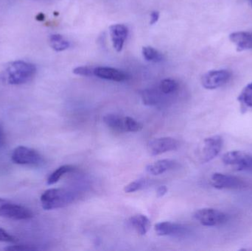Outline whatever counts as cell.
<instances>
[{
    "mask_svg": "<svg viewBox=\"0 0 252 251\" xmlns=\"http://www.w3.org/2000/svg\"><path fill=\"white\" fill-rule=\"evenodd\" d=\"M178 83L175 80L173 79H164L160 83L159 88L160 91L163 94H170L178 89Z\"/></svg>",
    "mask_w": 252,
    "mask_h": 251,
    "instance_id": "obj_21",
    "label": "cell"
},
{
    "mask_svg": "<svg viewBox=\"0 0 252 251\" xmlns=\"http://www.w3.org/2000/svg\"><path fill=\"white\" fill-rule=\"evenodd\" d=\"M167 191H168V189L166 186H160L157 190V197H163L164 195L167 194Z\"/></svg>",
    "mask_w": 252,
    "mask_h": 251,
    "instance_id": "obj_29",
    "label": "cell"
},
{
    "mask_svg": "<svg viewBox=\"0 0 252 251\" xmlns=\"http://www.w3.org/2000/svg\"><path fill=\"white\" fill-rule=\"evenodd\" d=\"M223 163L236 171L252 172V155L240 150L225 153L222 157Z\"/></svg>",
    "mask_w": 252,
    "mask_h": 251,
    "instance_id": "obj_4",
    "label": "cell"
},
{
    "mask_svg": "<svg viewBox=\"0 0 252 251\" xmlns=\"http://www.w3.org/2000/svg\"><path fill=\"white\" fill-rule=\"evenodd\" d=\"M75 200V195L65 189L53 188L41 195L40 201L44 210H53L66 207Z\"/></svg>",
    "mask_w": 252,
    "mask_h": 251,
    "instance_id": "obj_2",
    "label": "cell"
},
{
    "mask_svg": "<svg viewBox=\"0 0 252 251\" xmlns=\"http://www.w3.org/2000/svg\"><path fill=\"white\" fill-rule=\"evenodd\" d=\"M222 147L223 139L220 136H213L205 139L200 153L201 162L202 163H207L213 160L220 153Z\"/></svg>",
    "mask_w": 252,
    "mask_h": 251,
    "instance_id": "obj_9",
    "label": "cell"
},
{
    "mask_svg": "<svg viewBox=\"0 0 252 251\" xmlns=\"http://www.w3.org/2000/svg\"><path fill=\"white\" fill-rule=\"evenodd\" d=\"M37 19L38 20L42 21L44 19V14H42V13H39V14L37 16Z\"/></svg>",
    "mask_w": 252,
    "mask_h": 251,
    "instance_id": "obj_31",
    "label": "cell"
},
{
    "mask_svg": "<svg viewBox=\"0 0 252 251\" xmlns=\"http://www.w3.org/2000/svg\"><path fill=\"white\" fill-rule=\"evenodd\" d=\"M249 1H250V5H251L252 7V0H249Z\"/></svg>",
    "mask_w": 252,
    "mask_h": 251,
    "instance_id": "obj_32",
    "label": "cell"
},
{
    "mask_svg": "<svg viewBox=\"0 0 252 251\" xmlns=\"http://www.w3.org/2000/svg\"><path fill=\"white\" fill-rule=\"evenodd\" d=\"M155 231L158 236H181L188 232V228L181 224L161 222L155 225Z\"/></svg>",
    "mask_w": 252,
    "mask_h": 251,
    "instance_id": "obj_12",
    "label": "cell"
},
{
    "mask_svg": "<svg viewBox=\"0 0 252 251\" xmlns=\"http://www.w3.org/2000/svg\"><path fill=\"white\" fill-rule=\"evenodd\" d=\"M230 78V72L226 69L212 70L203 75L201 84L207 89H216L224 85Z\"/></svg>",
    "mask_w": 252,
    "mask_h": 251,
    "instance_id": "obj_7",
    "label": "cell"
},
{
    "mask_svg": "<svg viewBox=\"0 0 252 251\" xmlns=\"http://www.w3.org/2000/svg\"><path fill=\"white\" fill-rule=\"evenodd\" d=\"M176 162L170 159H162L157 161L152 165H148L146 167L147 172L154 175H161L170 169L176 167Z\"/></svg>",
    "mask_w": 252,
    "mask_h": 251,
    "instance_id": "obj_15",
    "label": "cell"
},
{
    "mask_svg": "<svg viewBox=\"0 0 252 251\" xmlns=\"http://www.w3.org/2000/svg\"><path fill=\"white\" fill-rule=\"evenodd\" d=\"M94 76L101 79L115 81V82H124L127 81L129 78L127 74L123 71L114 69V68L104 67V66L94 68Z\"/></svg>",
    "mask_w": 252,
    "mask_h": 251,
    "instance_id": "obj_11",
    "label": "cell"
},
{
    "mask_svg": "<svg viewBox=\"0 0 252 251\" xmlns=\"http://www.w3.org/2000/svg\"><path fill=\"white\" fill-rule=\"evenodd\" d=\"M0 242L1 243H16L18 240L14 237L9 234L7 231L0 228Z\"/></svg>",
    "mask_w": 252,
    "mask_h": 251,
    "instance_id": "obj_27",
    "label": "cell"
},
{
    "mask_svg": "<svg viewBox=\"0 0 252 251\" xmlns=\"http://www.w3.org/2000/svg\"><path fill=\"white\" fill-rule=\"evenodd\" d=\"M211 184L218 190H241L247 186L241 178L220 172L212 175Z\"/></svg>",
    "mask_w": 252,
    "mask_h": 251,
    "instance_id": "obj_8",
    "label": "cell"
},
{
    "mask_svg": "<svg viewBox=\"0 0 252 251\" xmlns=\"http://www.w3.org/2000/svg\"><path fill=\"white\" fill-rule=\"evenodd\" d=\"M11 159L15 164L20 165H36L42 162L39 153L25 146H19L13 150Z\"/></svg>",
    "mask_w": 252,
    "mask_h": 251,
    "instance_id": "obj_6",
    "label": "cell"
},
{
    "mask_svg": "<svg viewBox=\"0 0 252 251\" xmlns=\"http://www.w3.org/2000/svg\"><path fill=\"white\" fill-rule=\"evenodd\" d=\"M148 186V181L145 179H139L133 181L127 184L124 188V191L126 193H134V192L139 191L142 190Z\"/></svg>",
    "mask_w": 252,
    "mask_h": 251,
    "instance_id": "obj_24",
    "label": "cell"
},
{
    "mask_svg": "<svg viewBox=\"0 0 252 251\" xmlns=\"http://www.w3.org/2000/svg\"><path fill=\"white\" fill-rule=\"evenodd\" d=\"M238 100L247 107H252V83L243 89L238 97Z\"/></svg>",
    "mask_w": 252,
    "mask_h": 251,
    "instance_id": "obj_23",
    "label": "cell"
},
{
    "mask_svg": "<svg viewBox=\"0 0 252 251\" xmlns=\"http://www.w3.org/2000/svg\"><path fill=\"white\" fill-rule=\"evenodd\" d=\"M111 38L114 48L117 52L122 51L124 44L127 35H128V29L124 25H113L109 28Z\"/></svg>",
    "mask_w": 252,
    "mask_h": 251,
    "instance_id": "obj_13",
    "label": "cell"
},
{
    "mask_svg": "<svg viewBox=\"0 0 252 251\" xmlns=\"http://www.w3.org/2000/svg\"><path fill=\"white\" fill-rule=\"evenodd\" d=\"M230 41L236 46L237 50L239 52L252 49V32H232L229 35Z\"/></svg>",
    "mask_w": 252,
    "mask_h": 251,
    "instance_id": "obj_14",
    "label": "cell"
},
{
    "mask_svg": "<svg viewBox=\"0 0 252 251\" xmlns=\"http://www.w3.org/2000/svg\"><path fill=\"white\" fill-rule=\"evenodd\" d=\"M194 218L204 226L215 227L224 224L228 221V215L218 209L204 208L195 212Z\"/></svg>",
    "mask_w": 252,
    "mask_h": 251,
    "instance_id": "obj_5",
    "label": "cell"
},
{
    "mask_svg": "<svg viewBox=\"0 0 252 251\" xmlns=\"http://www.w3.org/2000/svg\"><path fill=\"white\" fill-rule=\"evenodd\" d=\"M94 68L90 66H78L74 69L73 73L80 76L90 77L94 75Z\"/></svg>",
    "mask_w": 252,
    "mask_h": 251,
    "instance_id": "obj_26",
    "label": "cell"
},
{
    "mask_svg": "<svg viewBox=\"0 0 252 251\" xmlns=\"http://www.w3.org/2000/svg\"><path fill=\"white\" fill-rule=\"evenodd\" d=\"M4 250L6 251H35L38 250V249L32 246H10L9 247L5 248Z\"/></svg>",
    "mask_w": 252,
    "mask_h": 251,
    "instance_id": "obj_28",
    "label": "cell"
},
{
    "mask_svg": "<svg viewBox=\"0 0 252 251\" xmlns=\"http://www.w3.org/2000/svg\"><path fill=\"white\" fill-rule=\"evenodd\" d=\"M50 44L56 52H62L69 48L70 44L69 41L60 34H53L50 37Z\"/></svg>",
    "mask_w": 252,
    "mask_h": 251,
    "instance_id": "obj_20",
    "label": "cell"
},
{
    "mask_svg": "<svg viewBox=\"0 0 252 251\" xmlns=\"http://www.w3.org/2000/svg\"><path fill=\"white\" fill-rule=\"evenodd\" d=\"M162 93L155 88H147L141 92L142 103L145 106H154L161 103Z\"/></svg>",
    "mask_w": 252,
    "mask_h": 251,
    "instance_id": "obj_18",
    "label": "cell"
},
{
    "mask_svg": "<svg viewBox=\"0 0 252 251\" xmlns=\"http://www.w3.org/2000/svg\"><path fill=\"white\" fill-rule=\"evenodd\" d=\"M130 225L139 235H145L151 228V221L143 215H136L130 218Z\"/></svg>",
    "mask_w": 252,
    "mask_h": 251,
    "instance_id": "obj_16",
    "label": "cell"
},
{
    "mask_svg": "<svg viewBox=\"0 0 252 251\" xmlns=\"http://www.w3.org/2000/svg\"><path fill=\"white\" fill-rule=\"evenodd\" d=\"M179 142L172 137L154 139L148 143V150L152 156H158L167 152L177 150Z\"/></svg>",
    "mask_w": 252,
    "mask_h": 251,
    "instance_id": "obj_10",
    "label": "cell"
},
{
    "mask_svg": "<svg viewBox=\"0 0 252 251\" xmlns=\"http://www.w3.org/2000/svg\"><path fill=\"white\" fill-rule=\"evenodd\" d=\"M75 170V167L72 166V165H63L56 169L53 173L50 174V176L47 178V184L48 185H53V184L59 182V180L65 174L74 172Z\"/></svg>",
    "mask_w": 252,
    "mask_h": 251,
    "instance_id": "obj_19",
    "label": "cell"
},
{
    "mask_svg": "<svg viewBox=\"0 0 252 251\" xmlns=\"http://www.w3.org/2000/svg\"><path fill=\"white\" fill-rule=\"evenodd\" d=\"M0 217L14 221H27L32 218L33 214L25 206L0 198Z\"/></svg>",
    "mask_w": 252,
    "mask_h": 251,
    "instance_id": "obj_3",
    "label": "cell"
},
{
    "mask_svg": "<svg viewBox=\"0 0 252 251\" xmlns=\"http://www.w3.org/2000/svg\"><path fill=\"white\" fill-rule=\"evenodd\" d=\"M158 18H159V13L157 11H154L151 13V22L150 24L151 25H154L158 22Z\"/></svg>",
    "mask_w": 252,
    "mask_h": 251,
    "instance_id": "obj_30",
    "label": "cell"
},
{
    "mask_svg": "<svg viewBox=\"0 0 252 251\" xmlns=\"http://www.w3.org/2000/svg\"><path fill=\"white\" fill-rule=\"evenodd\" d=\"M103 119L104 123L115 132H126L125 117L114 113H109L103 116Z\"/></svg>",
    "mask_w": 252,
    "mask_h": 251,
    "instance_id": "obj_17",
    "label": "cell"
},
{
    "mask_svg": "<svg viewBox=\"0 0 252 251\" xmlns=\"http://www.w3.org/2000/svg\"><path fill=\"white\" fill-rule=\"evenodd\" d=\"M126 132H139L142 129V124L130 116L125 117Z\"/></svg>",
    "mask_w": 252,
    "mask_h": 251,
    "instance_id": "obj_25",
    "label": "cell"
},
{
    "mask_svg": "<svg viewBox=\"0 0 252 251\" xmlns=\"http://www.w3.org/2000/svg\"><path fill=\"white\" fill-rule=\"evenodd\" d=\"M142 55L148 61L159 62L163 58L162 55L151 47H144L142 48Z\"/></svg>",
    "mask_w": 252,
    "mask_h": 251,
    "instance_id": "obj_22",
    "label": "cell"
},
{
    "mask_svg": "<svg viewBox=\"0 0 252 251\" xmlns=\"http://www.w3.org/2000/svg\"><path fill=\"white\" fill-rule=\"evenodd\" d=\"M35 65L24 60H16L7 68L6 80L11 85H22L30 82L35 77Z\"/></svg>",
    "mask_w": 252,
    "mask_h": 251,
    "instance_id": "obj_1",
    "label": "cell"
}]
</instances>
